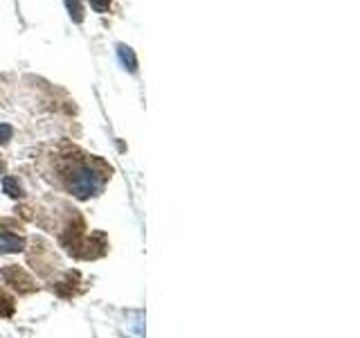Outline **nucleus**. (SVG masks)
I'll list each match as a JSON object with an SVG mask.
<instances>
[{"instance_id":"obj_1","label":"nucleus","mask_w":360,"mask_h":338,"mask_svg":"<svg viewBox=\"0 0 360 338\" xmlns=\"http://www.w3.org/2000/svg\"><path fill=\"white\" fill-rule=\"evenodd\" d=\"M119 57H122L124 64H128V70H135V68H137V61H135V57H133V50H131V47L119 45Z\"/></svg>"},{"instance_id":"obj_2","label":"nucleus","mask_w":360,"mask_h":338,"mask_svg":"<svg viewBox=\"0 0 360 338\" xmlns=\"http://www.w3.org/2000/svg\"><path fill=\"white\" fill-rule=\"evenodd\" d=\"M21 244H23V241L16 239V237H7V235L0 237V248H3V250H18V248H21Z\"/></svg>"},{"instance_id":"obj_3","label":"nucleus","mask_w":360,"mask_h":338,"mask_svg":"<svg viewBox=\"0 0 360 338\" xmlns=\"http://www.w3.org/2000/svg\"><path fill=\"white\" fill-rule=\"evenodd\" d=\"M12 138V127L9 124H0V142H7Z\"/></svg>"}]
</instances>
